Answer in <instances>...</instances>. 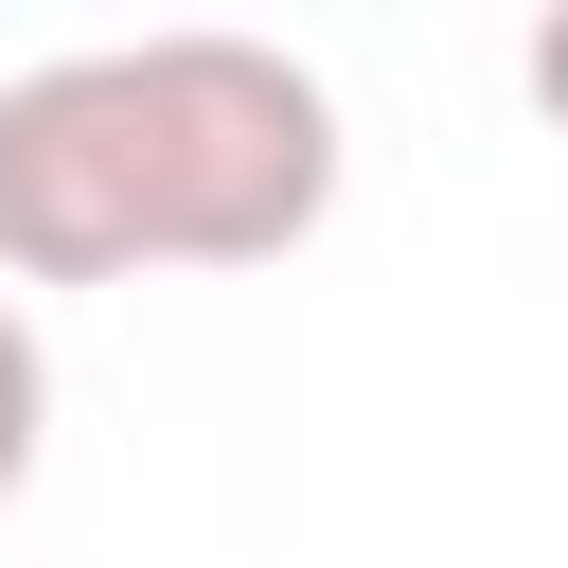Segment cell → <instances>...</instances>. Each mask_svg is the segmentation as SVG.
<instances>
[{
    "mask_svg": "<svg viewBox=\"0 0 568 568\" xmlns=\"http://www.w3.org/2000/svg\"><path fill=\"white\" fill-rule=\"evenodd\" d=\"M337 213V89L266 36H106L0 89V284L284 266Z\"/></svg>",
    "mask_w": 568,
    "mask_h": 568,
    "instance_id": "cell-1",
    "label": "cell"
},
{
    "mask_svg": "<svg viewBox=\"0 0 568 568\" xmlns=\"http://www.w3.org/2000/svg\"><path fill=\"white\" fill-rule=\"evenodd\" d=\"M36 444H53V355H36V320H18V284H0V497L36 479Z\"/></svg>",
    "mask_w": 568,
    "mask_h": 568,
    "instance_id": "cell-2",
    "label": "cell"
},
{
    "mask_svg": "<svg viewBox=\"0 0 568 568\" xmlns=\"http://www.w3.org/2000/svg\"><path fill=\"white\" fill-rule=\"evenodd\" d=\"M515 89H532V124H550V142H568V0H550V18H532V53H515Z\"/></svg>",
    "mask_w": 568,
    "mask_h": 568,
    "instance_id": "cell-3",
    "label": "cell"
}]
</instances>
